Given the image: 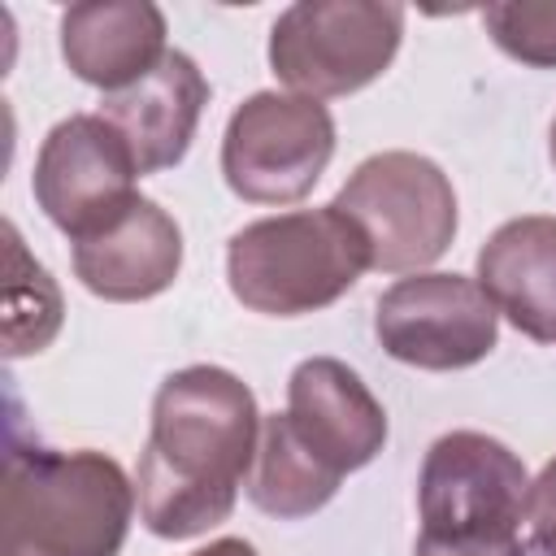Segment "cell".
<instances>
[{
  "mask_svg": "<svg viewBox=\"0 0 556 556\" xmlns=\"http://www.w3.org/2000/svg\"><path fill=\"white\" fill-rule=\"evenodd\" d=\"M165 13L148 0H83L61 13V56L104 96L135 87L165 56Z\"/></svg>",
  "mask_w": 556,
  "mask_h": 556,
  "instance_id": "cell-12",
  "label": "cell"
},
{
  "mask_svg": "<svg viewBox=\"0 0 556 556\" xmlns=\"http://www.w3.org/2000/svg\"><path fill=\"white\" fill-rule=\"evenodd\" d=\"M261 421L239 374L174 369L152 395V430L135 469L139 521L156 539H195L226 521L252 473Z\"/></svg>",
  "mask_w": 556,
  "mask_h": 556,
  "instance_id": "cell-1",
  "label": "cell"
},
{
  "mask_svg": "<svg viewBox=\"0 0 556 556\" xmlns=\"http://www.w3.org/2000/svg\"><path fill=\"white\" fill-rule=\"evenodd\" d=\"M334 156V117L313 96L256 91L222 135V178L248 204L304 200Z\"/></svg>",
  "mask_w": 556,
  "mask_h": 556,
  "instance_id": "cell-7",
  "label": "cell"
},
{
  "mask_svg": "<svg viewBox=\"0 0 556 556\" xmlns=\"http://www.w3.org/2000/svg\"><path fill=\"white\" fill-rule=\"evenodd\" d=\"M334 208L356 222L369 265L387 274H421L456 235L452 178L421 152H378L352 169Z\"/></svg>",
  "mask_w": 556,
  "mask_h": 556,
  "instance_id": "cell-5",
  "label": "cell"
},
{
  "mask_svg": "<svg viewBox=\"0 0 556 556\" xmlns=\"http://www.w3.org/2000/svg\"><path fill=\"white\" fill-rule=\"evenodd\" d=\"M204 104H208V78L187 52L169 48L148 78L104 96L100 117L122 130V139L139 161V174H161L187 156Z\"/></svg>",
  "mask_w": 556,
  "mask_h": 556,
  "instance_id": "cell-13",
  "label": "cell"
},
{
  "mask_svg": "<svg viewBox=\"0 0 556 556\" xmlns=\"http://www.w3.org/2000/svg\"><path fill=\"white\" fill-rule=\"evenodd\" d=\"M513 556H556V534H552V530H534V526H530V534H521V539H517Z\"/></svg>",
  "mask_w": 556,
  "mask_h": 556,
  "instance_id": "cell-19",
  "label": "cell"
},
{
  "mask_svg": "<svg viewBox=\"0 0 556 556\" xmlns=\"http://www.w3.org/2000/svg\"><path fill=\"white\" fill-rule=\"evenodd\" d=\"M526 521L534 530H552L556 534V456L539 469V478L530 482V508H526Z\"/></svg>",
  "mask_w": 556,
  "mask_h": 556,
  "instance_id": "cell-18",
  "label": "cell"
},
{
  "mask_svg": "<svg viewBox=\"0 0 556 556\" xmlns=\"http://www.w3.org/2000/svg\"><path fill=\"white\" fill-rule=\"evenodd\" d=\"M530 508V473L482 430L439 434L421 460L413 556H513Z\"/></svg>",
  "mask_w": 556,
  "mask_h": 556,
  "instance_id": "cell-4",
  "label": "cell"
},
{
  "mask_svg": "<svg viewBox=\"0 0 556 556\" xmlns=\"http://www.w3.org/2000/svg\"><path fill=\"white\" fill-rule=\"evenodd\" d=\"M374 334L387 356L413 369H469L491 356L500 313L478 278L465 274H408L391 282L374 313Z\"/></svg>",
  "mask_w": 556,
  "mask_h": 556,
  "instance_id": "cell-8",
  "label": "cell"
},
{
  "mask_svg": "<svg viewBox=\"0 0 556 556\" xmlns=\"http://www.w3.org/2000/svg\"><path fill=\"white\" fill-rule=\"evenodd\" d=\"M343 473H334L321 456H313L300 434L291 430L287 413H269L261 421V443H256V460L248 473V500L278 517V521H300L313 517L317 508L330 504V495L339 491Z\"/></svg>",
  "mask_w": 556,
  "mask_h": 556,
  "instance_id": "cell-15",
  "label": "cell"
},
{
  "mask_svg": "<svg viewBox=\"0 0 556 556\" xmlns=\"http://www.w3.org/2000/svg\"><path fill=\"white\" fill-rule=\"evenodd\" d=\"M139 161L122 130L100 113H74L56 122L35 156V204L74 243L113 222L139 191Z\"/></svg>",
  "mask_w": 556,
  "mask_h": 556,
  "instance_id": "cell-9",
  "label": "cell"
},
{
  "mask_svg": "<svg viewBox=\"0 0 556 556\" xmlns=\"http://www.w3.org/2000/svg\"><path fill=\"white\" fill-rule=\"evenodd\" d=\"M369 265V243L334 204L248 222L226 248L230 295L265 317H304L334 304Z\"/></svg>",
  "mask_w": 556,
  "mask_h": 556,
  "instance_id": "cell-3",
  "label": "cell"
},
{
  "mask_svg": "<svg viewBox=\"0 0 556 556\" xmlns=\"http://www.w3.org/2000/svg\"><path fill=\"white\" fill-rule=\"evenodd\" d=\"M65 304L52 282V274L26 252L13 222H4V356H35L43 352L61 330Z\"/></svg>",
  "mask_w": 556,
  "mask_h": 556,
  "instance_id": "cell-16",
  "label": "cell"
},
{
  "mask_svg": "<svg viewBox=\"0 0 556 556\" xmlns=\"http://www.w3.org/2000/svg\"><path fill=\"white\" fill-rule=\"evenodd\" d=\"M404 9L382 0H300L269 30V65L295 96H352L387 74Z\"/></svg>",
  "mask_w": 556,
  "mask_h": 556,
  "instance_id": "cell-6",
  "label": "cell"
},
{
  "mask_svg": "<svg viewBox=\"0 0 556 556\" xmlns=\"http://www.w3.org/2000/svg\"><path fill=\"white\" fill-rule=\"evenodd\" d=\"M478 287L526 339L556 348V217L504 222L478 252Z\"/></svg>",
  "mask_w": 556,
  "mask_h": 556,
  "instance_id": "cell-14",
  "label": "cell"
},
{
  "mask_svg": "<svg viewBox=\"0 0 556 556\" xmlns=\"http://www.w3.org/2000/svg\"><path fill=\"white\" fill-rule=\"evenodd\" d=\"M182 269V230L148 195H135L113 222L74 243L78 282L113 304L152 300L174 287Z\"/></svg>",
  "mask_w": 556,
  "mask_h": 556,
  "instance_id": "cell-11",
  "label": "cell"
},
{
  "mask_svg": "<svg viewBox=\"0 0 556 556\" xmlns=\"http://www.w3.org/2000/svg\"><path fill=\"white\" fill-rule=\"evenodd\" d=\"M482 26L500 52L521 65L556 70V0H504L482 9Z\"/></svg>",
  "mask_w": 556,
  "mask_h": 556,
  "instance_id": "cell-17",
  "label": "cell"
},
{
  "mask_svg": "<svg viewBox=\"0 0 556 556\" xmlns=\"http://www.w3.org/2000/svg\"><path fill=\"white\" fill-rule=\"evenodd\" d=\"M287 421L334 473L365 469L387 443V408L334 356H308L287 378Z\"/></svg>",
  "mask_w": 556,
  "mask_h": 556,
  "instance_id": "cell-10",
  "label": "cell"
},
{
  "mask_svg": "<svg viewBox=\"0 0 556 556\" xmlns=\"http://www.w3.org/2000/svg\"><path fill=\"white\" fill-rule=\"evenodd\" d=\"M547 152H552V165H556V122H552V139H547Z\"/></svg>",
  "mask_w": 556,
  "mask_h": 556,
  "instance_id": "cell-21",
  "label": "cell"
},
{
  "mask_svg": "<svg viewBox=\"0 0 556 556\" xmlns=\"http://www.w3.org/2000/svg\"><path fill=\"white\" fill-rule=\"evenodd\" d=\"M191 556H261L248 539H213L208 547H200V552H191Z\"/></svg>",
  "mask_w": 556,
  "mask_h": 556,
  "instance_id": "cell-20",
  "label": "cell"
},
{
  "mask_svg": "<svg viewBox=\"0 0 556 556\" xmlns=\"http://www.w3.org/2000/svg\"><path fill=\"white\" fill-rule=\"evenodd\" d=\"M135 486L104 452L13 443L0 478V556H117Z\"/></svg>",
  "mask_w": 556,
  "mask_h": 556,
  "instance_id": "cell-2",
  "label": "cell"
}]
</instances>
